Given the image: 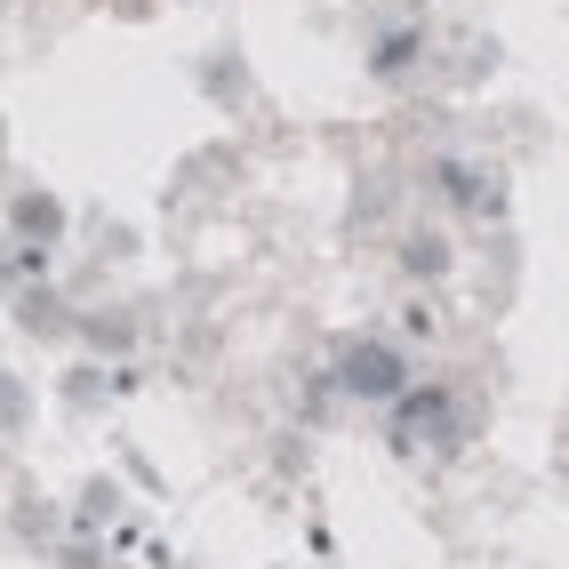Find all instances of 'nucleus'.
I'll list each match as a JSON object with an SVG mask.
<instances>
[{"instance_id": "nucleus-1", "label": "nucleus", "mask_w": 569, "mask_h": 569, "mask_svg": "<svg viewBox=\"0 0 569 569\" xmlns=\"http://www.w3.org/2000/svg\"><path fill=\"white\" fill-rule=\"evenodd\" d=\"M346 386L369 393V401H393L401 393V353L393 346H353L346 353Z\"/></svg>"}, {"instance_id": "nucleus-2", "label": "nucleus", "mask_w": 569, "mask_h": 569, "mask_svg": "<svg viewBox=\"0 0 569 569\" xmlns=\"http://www.w3.org/2000/svg\"><path fill=\"white\" fill-rule=\"evenodd\" d=\"M441 426H449V401H441V393H417V401L393 417V441H401V449H417V441L441 433Z\"/></svg>"}]
</instances>
